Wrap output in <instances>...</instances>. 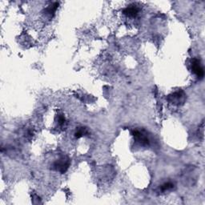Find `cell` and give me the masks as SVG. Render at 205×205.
Returning a JSON list of instances; mask_svg holds the SVG:
<instances>
[{
  "mask_svg": "<svg viewBox=\"0 0 205 205\" xmlns=\"http://www.w3.org/2000/svg\"><path fill=\"white\" fill-rule=\"evenodd\" d=\"M68 161L65 160L64 159H60L59 162L56 163V168L57 170H59V172H61L62 173H63L64 172H66V170L68 168Z\"/></svg>",
  "mask_w": 205,
  "mask_h": 205,
  "instance_id": "2",
  "label": "cell"
},
{
  "mask_svg": "<svg viewBox=\"0 0 205 205\" xmlns=\"http://www.w3.org/2000/svg\"><path fill=\"white\" fill-rule=\"evenodd\" d=\"M172 188H173V184H171V183H167V184H164L161 187V189L164 190V191H166V190L171 189Z\"/></svg>",
  "mask_w": 205,
  "mask_h": 205,
  "instance_id": "4",
  "label": "cell"
},
{
  "mask_svg": "<svg viewBox=\"0 0 205 205\" xmlns=\"http://www.w3.org/2000/svg\"><path fill=\"white\" fill-rule=\"evenodd\" d=\"M124 13L128 16H130V17H135L138 14V9L136 7L131 6L129 7L126 8L124 10Z\"/></svg>",
  "mask_w": 205,
  "mask_h": 205,
  "instance_id": "3",
  "label": "cell"
},
{
  "mask_svg": "<svg viewBox=\"0 0 205 205\" xmlns=\"http://www.w3.org/2000/svg\"><path fill=\"white\" fill-rule=\"evenodd\" d=\"M192 68L194 73L199 78H203L204 76V72H203V68L201 66V63L199 62V60L195 59L193 60V62L192 63Z\"/></svg>",
  "mask_w": 205,
  "mask_h": 205,
  "instance_id": "1",
  "label": "cell"
}]
</instances>
